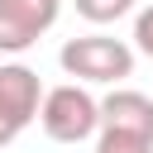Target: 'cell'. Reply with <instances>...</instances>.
Segmentation results:
<instances>
[{
    "label": "cell",
    "mask_w": 153,
    "mask_h": 153,
    "mask_svg": "<svg viewBox=\"0 0 153 153\" xmlns=\"http://www.w3.org/2000/svg\"><path fill=\"white\" fill-rule=\"evenodd\" d=\"M57 62L81 86H120L124 76H134V43L110 38V33H81L62 43Z\"/></svg>",
    "instance_id": "cell-1"
},
{
    "label": "cell",
    "mask_w": 153,
    "mask_h": 153,
    "mask_svg": "<svg viewBox=\"0 0 153 153\" xmlns=\"http://www.w3.org/2000/svg\"><path fill=\"white\" fill-rule=\"evenodd\" d=\"M38 124H43V134L53 143H81V139L100 134V100L81 81H62V86L43 91Z\"/></svg>",
    "instance_id": "cell-2"
},
{
    "label": "cell",
    "mask_w": 153,
    "mask_h": 153,
    "mask_svg": "<svg viewBox=\"0 0 153 153\" xmlns=\"http://www.w3.org/2000/svg\"><path fill=\"white\" fill-rule=\"evenodd\" d=\"M38 105H43L38 72L24 62H0V148L14 143L38 120Z\"/></svg>",
    "instance_id": "cell-3"
},
{
    "label": "cell",
    "mask_w": 153,
    "mask_h": 153,
    "mask_svg": "<svg viewBox=\"0 0 153 153\" xmlns=\"http://www.w3.org/2000/svg\"><path fill=\"white\" fill-rule=\"evenodd\" d=\"M62 14V0H0V53L33 48Z\"/></svg>",
    "instance_id": "cell-4"
},
{
    "label": "cell",
    "mask_w": 153,
    "mask_h": 153,
    "mask_svg": "<svg viewBox=\"0 0 153 153\" xmlns=\"http://www.w3.org/2000/svg\"><path fill=\"white\" fill-rule=\"evenodd\" d=\"M100 134H124V139H148L153 143V96L115 86L100 100Z\"/></svg>",
    "instance_id": "cell-5"
},
{
    "label": "cell",
    "mask_w": 153,
    "mask_h": 153,
    "mask_svg": "<svg viewBox=\"0 0 153 153\" xmlns=\"http://www.w3.org/2000/svg\"><path fill=\"white\" fill-rule=\"evenodd\" d=\"M134 5L139 0H76V14L91 19V24H115V19L134 14Z\"/></svg>",
    "instance_id": "cell-6"
},
{
    "label": "cell",
    "mask_w": 153,
    "mask_h": 153,
    "mask_svg": "<svg viewBox=\"0 0 153 153\" xmlns=\"http://www.w3.org/2000/svg\"><path fill=\"white\" fill-rule=\"evenodd\" d=\"M96 153H153V143L148 139H124V134H100Z\"/></svg>",
    "instance_id": "cell-7"
},
{
    "label": "cell",
    "mask_w": 153,
    "mask_h": 153,
    "mask_svg": "<svg viewBox=\"0 0 153 153\" xmlns=\"http://www.w3.org/2000/svg\"><path fill=\"white\" fill-rule=\"evenodd\" d=\"M134 48H139L143 57H153V5H143V10L134 14Z\"/></svg>",
    "instance_id": "cell-8"
}]
</instances>
